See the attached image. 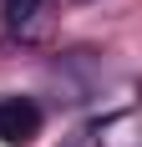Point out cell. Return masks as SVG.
<instances>
[{"label": "cell", "mask_w": 142, "mask_h": 147, "mask_svg": "<svg viewBox=\"0 0 142 147\" xmlns=\"http://www.w3.org/2000/svg\"><path fill=\"white\" fill-rule=\"evenodd\" d=\"M41 10H46V0H0V15H5V26H30Z\"/></svg>", "instance_id": "2"}, {"label": "cell", "mask_w": 142, "mask_h": 147, "mask_svg": "<svg viewBox=\"0 0 142 147\" xmlns=\"http://www.w3.org/2000/svg\"><path fill=\"white\" fill-rule=\"evenodd\" d=\"M36 132H41V107L30 96H0V142L26 147Z\"/></svg>", "instance_id": "1"}]
</instances>
